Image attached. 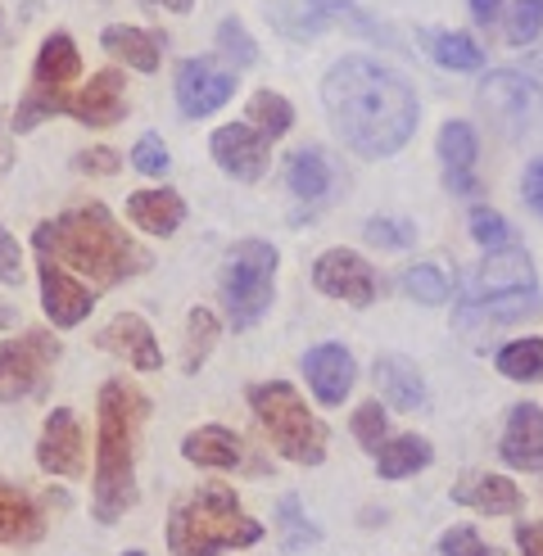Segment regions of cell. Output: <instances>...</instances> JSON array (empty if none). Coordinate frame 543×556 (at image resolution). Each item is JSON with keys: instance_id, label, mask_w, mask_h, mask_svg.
<instances>
[{"instance_id": "10", "label": "cell", "mask_w": 543, "mask_h": 556, "mask_svg": "<svg viewBox=\"0 0 543 556\" xmlns=\"http://www.w3.org/2000/svg\"><path fill=\"white\" fill-rule=\"evenodd\" d=\"M480 109L498 123L503 136H526L543 127V87L516 68H494L480 81Z\"/></svg>"}, {"instance_id": "33", "label": "cell", "mask_w": 543, "mask_h": 556, "mask_svg": "<svg viewBox=\"0 0 543 556\" xmlns=\"http://www.w3.org/2000/svg\"><path fill=\"white\" fill-rule=\"evenodd\" d=\"M186 326H190V340H186V357H181V367H186L190 376H195V371H200V363L209 357V349H213V340H217V317H213L209 308H195Z\"/></svg>"}, {"instance_id": "2", "label": "cell", "mask_w": 543, "mask_h": 556, "mask_svg": "<svg viewBox=\"0 0 543 556\" xmlns=\"http://www.w3.org/2000/svg\"><path fill=\"white\" fill-rule=\"evenodd\" d=\"M33 244H37L41 258L60 263L64 271L91 276V290L96 286H118V281H127V276H141L154 263L127 231H118V222L109 217L104 204L68 208L60 217L41 222Z\"/></svg>"}, {"instance_id": "41", "label": "cell", "mask_w": 543, "mask_h": 556, "mask_svg": "<svg viewBox=\"0 0 543 556\" xmlns=\"http://www.w3.org/2000/svg\"><path fill=\"white\" fill-rule=\"evenodd\" d=\"M440 556H498V547H489L471 525H453V530L440 539Z\"/></svg>"}, {"instance_id": "4", "label": "cell", "mask_w": 543, "mask_h": 556, "mask_svg": "<svg viewBox=\"0 0 543 556\" xmlns=\"http://www.w3.org/2000/svg\"><path fill=\"white\" fill-rule=\"evenodd\" d=\"M543 313V294H539V276L526 249H494L480 267L467 276V303L457 308V321L471 326H498V321H521Z\"/></svg>"}, {"instance_id": "45", "label": "cell", "mask_w": 543, "mask_h": 556, "mask_svg": "<svg viewBox=\"0 0 543 556\" xmlns=\"http://www.w3.org/2000/svg\"><path fill=\"white\" fill-rule=\"evenodd\" d=\"M77 168L81 173H118V154L114 150H87V154H77Z\"/></svg>"}, {"instance_id": "27", "label": "cell", "mask_w": 543, "mask_h": 556, "mask_svg": "<svg viewBox=\"0 0 543 556\" xmlns=\"http://www.w3.org/2000/svg\"><path fill=\"white\" fill-rule=\"evenodd\" d=\"M100 46L109 54H118V60H127L131 68H141V73H154L159 68V50H163V41L154 33H141V27H123V23L104 27Z\"/></svg>"}, {"instance_id": "43", "label": "cell", "mask_w": 543, "mask_h": 556, "mask_svg": "<svg viewBox=\"0 0 543 556\" xmlns=\"http://www.w3.org/2000/svg\"><path fill=\"white\" fill-rule=\"evenodd\" d=\"M0 281L5 286H18L23 281V254H18V240L0 227Z\"/></svg>"}, {"instance_id": "51", "label": "cell", "mask_w": 543, "mask_h": 556, "mask_svg": "<svg viewBox=\"0 0 543 556\" xmlns=\"http://www.w3.org/2000/svg\"><path fill=\"white\" fill-rule=\"evenodd\" d=\"M123 556H146V552H123Z\"/></svg>"}, {"instance_id": "28", "label": "cell", "mask_w": 543, "mask_h": 556, "mask_svg": "<svg viewBox=\"0 0 543 556\" xmlns=\"http://www.w3.org/2000/svg\"><path fill=\"white\" fill-rule=\"evenodd\" d=\"M421 46H426V54H430L434 64L453 68V73H471V68L484 64V50H480L467 33H434V27H426Z\"/></svg>"}, {"instance_id": "47", "label": "cell", "mask_w": 543, "mask_h": 556, "mask_svg": "<svg viewBox=\"0 0 543 556\" xmlns=\"http://www.w3.org/2000/svg\"><path fill=\"white\" fill-rule=\"evenodd\" d=\"M471 14H476V23H498L503 18V0H471Z\"/></svg>"}, {"instance_id": "37", "label": "cell", "mask_w": 543, "mask_h": 556, "mask_svg": "<svg viewBox=\"0 0 543 556\" xmlns=\"http://www.w3.org/2000/svg\"><path fill=\"white\" fill-rule=\"evenodd\" d=\"M539 27H543V0H516L507 23H503V33L512 46H526L539 37Z\"/></svg>"}, {"instance_id": "17", "label": "cell", "mask_w": 543, "mask_h": 556, "mask_svg": "<svg viewBox=\"0 0 543 556\" xmlns=\"http://www.w3.org/2000/svg\"><path fill=\"white\" fill-rule=\"evenodd\" d=\"M37 462L46 476H81V430L73 421L68 407H54L46 416V430H41V443H37Z\"/></svg>"}, {"instance_id": "16", "label": "cell", "mask_w": 543, "mask_h": 556, "mask_svg": "<svg viewBox=\"0 0 543 556\" xmlns=\"http://www.w3.org/2000/svg\"><path fill=\"white\" fill-rule=\"evenodd\" d=\"M96 344H100L104 353L127 357V367H136V371H159V367H163V353H159V344H154V330H150L141 317H136V313H118V317L96 336Z\"/></svg>"}, {"instance_id": "24", "label": "cell", "mask_w": 543, "mask_h": 556, "mask_svg": "<svg viewBox=\"0 0 543 556\" xmlns=\"http://www.w3.org/2000/svg\"><path fill=\"white\" fill-rule=\"evenodd\" d=\"M181 457L195 462V466H209V470H231L244 457V443L223 426H204V430H190L181 439Z\"/></svg>"}, {"instance_id": "11", "label": "cell", "mask_w": 543, "mask_h": 556, "mask_svg": "<svg viewBox=\"0 0 543 556\" xmlns=\"http://www.w3.org/2000/svg\"><path fill=\"white\" fill-rule=\"evenodd\" d=\"M54 357H60V340H54L50 330H23L18 340L0 344V399L41 394Z\"/></svg>"}, {"instance_id": "29", "label": "cell", "mask_w": 543, "mask_h": 556, "mask_svg": "<svg viewBox=\"0 0 543 556\" xmlns=\"http://www.w3.org/2000/svg\"><path fill=\"white\" fill-rule=\"evenodd\" d=\"M421 466H430V443L417 439V434H399V439H386L376 453V470L386 480H403V476H417Z\"/></svg>"}, {"instance_id": "35", "label": "cell", "mask_w": 543, "mask_h": 556, "mask_svg": "<svg viewBox=\"0 0 543 556\" xmlns=\"http://www.w3.org/2000/svg\"><path fill=\"white\" fill-rule=\"evenodd\" d=\"M217 50H223V60L236 64V68H250V64L258 60L254 37L244 33V23H240V18H227L223 27H217Z\"/></svg>"}, {"instance_id": "39", "label": "cell", "mask_w": 543, "mask_h": 556, "mask_svg": "<svg viewBox=\"0 0 543 556\" xmlns=\"http://www.w3.org/2000/svg\"><path fill=\"white\" fill-rule=\"evenodd\" d=\"M363 236L371 244H386V249H407L417 240V227H413V222H399V217H371L363 227Z\"/></svg>"}, {"instance_id": "36", "label": "cell", "mask_w": 543, "mask_h": 556, "mask_svg": "<svg viewBox=\"0 0 543 556\" xmlns=\"http://www.w3.org/2000/svg\"><path fill=\"white\" fill-rule=\"evenodd\" d=\"M471 236H476V244L489 249V254H494V249H512V227H507V217L494 213V208H484V204L471 208Z\"/></svg>"}, {"instance_id": "48", "label": "cell", "mask_w": 543, "mask_h": 556, "mask_svg": "<svg viewBox=\"0 0 543 556\" xmlns=\"http://www.w3.org/2000/svg\"><path fill=\"white\" fill-rule=\"evenodd\" d=\"M14 321V313H10V303H0V330H5Z\"/></svg>"}, {"instance_id": "22", "label": "cell", "mask_w": 543, "mask_h": 556, "mask_svg": "<svg viewBox=\"0 0 543 556\" xmlns=\"http://www.w3.org/2000/svg\"><path fill=\"white\" fill-rule=\"evenodd\" d=\"M453 503L484 511V516H512V511H521V489L507 476H471L453 489Z\"/></svg>"}, {"instance_id": "13", "label": "cell", "mask_w": 543, "mask_h": 556, "mask_svg": "<svg viewBox=\"0 0 543 556\" xmlns=\"http://www.w3.org/2000/svg\"><path fill=\"white\" fill-rule=\"evenodd\" d=\"M236 91V77L227 68H217L213 60H186L177 68V104L186 118H209L217 114Z\"/></svg>"}, {"instance_id": "3", "label": "cell", "mask_w": 543, "mask_h": 556, "mask_svg": "<svg viewBox=\"0 0 543 556\" xmlns=\"http://www.w3.org/2000/svg\"><path fill=\"white\" fill-rule=\"evenodd\" d=\"M150 399L131 380H109L100 389V448L91 511L100 525H114L136 503V439H141Z\"/></svg>"}, {"instance_id": "34", "label": "cell", "mask_w": 543, "mask_h": 556, "mask_svg": "<svg viewBox=\"0 0 543 556\" xmlns=\"http://www.w3.org/2000/svg\"><path fill=\"white\" fill-rule=\"evenodd\" d=\"M403 290L413 294L417 303H444L449 299V276L440 267H430V263H417V267H407L403 271Z\"/></svg>"}, {"instance_id": "9", "label": "cell", "mask_w": 543, "mask_h": 556, "mask_svg": "<svg viewBox=\"0 0 543 556\" xmlns=\"http://www.w3.org/2000/svg\"><path fill=\"white\" fill-rule=\"evenodd\" d=\"M267 23L277 27V33L294 37V41H308V37H321V33H353V37H367V41L399 46V37L390 33V27H380L358 5H349V0H272Z\"/></svg>"}, {"instance_id": "40", "label": "cell", "mask_w": 543, "mask_h": 556, "mask_svg": "<svg viewBox=\"0 0 543 556\" xmlns=\"http://www.w3.org/2000/svg\"><path fill=\"white\" fill-rule=\"evenodd\" d=\"M353 434H358L367 453H380V443H386V412H380V403H363L353 412Z\"/></svg>"}, {"instance_id": "6", "label": "cell", "mask_w": 543, "mask_h": 556, "mask_svg": "<svg viewBox=\"0 0 543 556\" xmlns=\"http://www.w3.org/2000/svg\"><path fill=\"white\" fill-rule=\"evenodd\" d=\"M250 407L258 416L263 434L277 443V453L299 462V466H317L326 457V426L308 412V403L299 399V389L286 380L254 384L250 389Z\"/></svg>"}, {"instance_id": "19", "label": "cell", "mask_w": 543, "mask_h": 556, "mask_svg": "<svg viewBox=\"0 0 543 556\" xmlns=\"http://www.w3.org/2000/svg\"><path fill=\"white\" fill-rule=\"evenodd\" d=\"M440 159H444V181L453 194H480L476 177V131L471 123H444L440 131Z\"/></svg>"}, {"instance_id": "5", "label": "cell", "mask_w": 543, "mask_h": 556, "mask_svg": "<svg viewBox=\"0 0 543 556\" xmlns=\"http://www.w3.org/2000/svg\"><path fill=\"white\" fill-rule=\"evenodd\" d=\"M258 539H263V525L240 511L236 493L227 484H204L168 520L173 556H217L223 547H254Z\"/></svg>"}, {"instance_id": "15", "label": "cell", "mask_w": 543, "mask_h": 556, "mask_svg": "<svg viewBox=\"0 0 543 556\" xmlns=\"http://www.w3.org/2000/svg\"><path fill=\"white\" fill-rule=\"evenodd\" d=\"M41 303H46V317L54 326H77V321H87L91 303H96V290H87L60 263L41 258Z\"/></svg>"}, {"instance_id": "44", "label": "cell", "mask_w": 543, "mask_h": 556, "mask_svg": "<svg viewBox=\"0 0 543 556\" xmlns=\"http://www.w3.org/2000/svg\"><path fill=\"white\" fill-rule=\"evenodd\" d=\"M516 547H521V556H543V520L516 525Z\"/></svg>"}, {"instance_id": "46", "label": "cell", "mask_w": 543, "mask_h": 556, "mask_svg": "<svg viewBox=\"0 0 543 556\" xmlns=\"http://www.w3.org/2000/svg\"><path fill=\"white\" fill-rule=\"evenodd\" d=\"M526 204L543 217V159H534L526 168Z\"/></svg>"}, {"instance_id": "14", "label": "cell", "mask_w": 543, "mask_h": 556, "mask_svg": "<svg viewBox=\"0 0 543 556\" xmlns=\"http://www.w3.org/2000/svg\"><path fill=\"white\" fill-rule=\"evenodd\" d=\"M267 146L263 136L250 123H236V127H217L213 131V159L217 168L236 181H258L267 173Z\"/></svg>"}, {"instance_id": "20", "label": "cell", "mask_w": 543, "mask_h": 556, "mask_svg": "<svg viewBox=\"0 0 543 556\" xmlns=\"http://www.w3.org/2000/svg\"><path fill=\"white\" fill-rule=\"evenodd\" d=\"M304 371H308V384H313V394L326 403V407H336L349 399V389H353V357L340 349V344H317L308 357H304Z\"/></svg>"}, {"instance_id": "1", "label": "cell", "mask_w": 543, "mask_h": 556, "mask_svg": "<svg viewBox=\"0 0 543 556\" xmlns=\"http://www.w3.org/2000/svg\"><path fill=\"white\" fill-rule=\"evenodd\" d=\"M321 100L336 131L344 136V146L367 159L399 154L417 131L413 87L399 73L380 68L376 60H363V54H349V60H340L326 73Z\"/></svg>"}, {"instance_id": "50", "label": "cell", "mask_w": 543, "mask_h": 556, "mask_svg": "<svg viewBox=\"0 0 543 556\" xmlns=\"http://www.w3.org/2000/svg\"><path fill=\"white\" fill-rule=\"evenodd\" d=\"M530 68H543V50H539V54H530Z\"/></svg>"}, {"instance_id": "8", "label": "cell", "mask_w": 543, "mask_h": 556, "mask_svg": "<svg viewBox=\"0 0 543 556\" xmlns=\"http://www.w3.org/2000/svg\"><path fill=\"white\" fill-rule=\"evenodd\" d=\"M277 290V249L267 240H240L223 267V303L236 330H250L272 308Z\"/></svg>"}, {"instance_id": "23", "label": "cell", "mask_w": 543, "mask_h": 556, "mask_svg": "<svg viewBox=\"0 0 543 556\" xmlns=\"http://www.w3.org/2000/svg\"><path fill=\"white\" fill-rule=\"evenodd\" d=\"M127 217L150 236H173L186 217V204L177 190H136L127 200Z\"/></svg>"}, {"instance_id": "7", "label": "cell", "mask_w": 543, "mask_h": 556, "mask_svg": "<svg viewBox=\"0 0 543 556\" xmlns=\"http://www.w3.org/2000/svg\"><path fill=\"white\" fill-rule=\"evenodd\" d=\"M50 114H73L77 123H87V127H114V123H123V114H127L123 77L114 68H104L81 91H64V87L60 91H46V87H33V91L23 96L18 114H14V131H33Z\"/></svg>"}, {"instance_id": "30", "label": "cell", "mask_w": 543, "mask_h": 556, "mask_svg": "<svg viewBox=\"0 0 543 556\" xmlns=\"http://www.w3.org/2000/svg\"><path fill=\"white\" fill-rule=\"evenodd\" d=\"M286 181H290V190L299 194V200L313 204V200L326 194V186H331V168H326V159L317 150H299L286 163Z\"/></svg>"}, {"instance_id": "49", "label": "cell", "mask_w": 543, "mask_h": 556, "mask_svg": "<svg viewBox=\"0 0 543 556\" xmlns=\"http://www.w3.org/2000/svg\"><path fill=\"white\" fill-rule=\"evenodd\" d=\"M159 5H173V10H186V5H190V0H159Z\"/></svg>"}, {"instance_id": "18", "label": "cell", "mask_w": 543, "mask_h": 556, "mask_svg": "<svg viewBox=\"0 0 543 556\" xmlns=\"http://www.w3.org/2000/svg\"><path fill=\"white\" fill-rule=\"evenodd\" d=\"M498 453L512 470H530V476L543 470V407H534V403L512 407Z\"/></svg>"}, {"instance_id": "38", "label": "cell", "mask_w": 543, "mask_h": 556, "mask_svg": "<svg viewBox=\"0 0 543 556\" xmlns=\"http://www.w3.org/2000/svg\"><path fill=\"white\" fill-rule=\"evenodd\" d=\"M281 534H286V547L299 552V547H308L317 543V525L304 520V511H299V497H281Z\"/></svg>"}, {"instance_id": "25", "label": "cell", "mask_w": 543, "mask_h": 556, "mask_svg": "<svg viewBox=\"0 0 543 556\" xmlns=\"http://www.w3.org/2000/svg\"><path fill=\"white\" fill-rule=\"evenodd\" d=\"M41 530H46V520H41L33 497L0 480V547L5 543H37Z\"/></svg>"}, {"instance_id": "12", "label": "cell", "mask_w": 543, "mask_h": 556, "mask_svg": "<svg viewBox=\"0 0 543 556\" xmlns=\"http://www.w3.org/2000/svg\"><path fill=\"white\" fill-rule=\"evenodd\" d=\"M313 286L331 299H344L353 308H367L376 303V271L367 267L363 254H353V249H326V254L313 263Z\"/></svg>"}, {"instance_id": "21", "label": "cell", "mask_w": 543, "mask_h": 556, "mask_svg": "<svg viewBox=\"0 0 543 556\" xmlns=\"http://www.w3.org/2000/svg\"><path fill=\"white\" fill-rule=\"evenodd\" d=\"M376 384H380V394H386V403L399 407V412L426 407V380H421V371L407 363V357H399V353L376 357Z\"/></svg>"}, {"instance_id": "26", "label": "cell", "mask_w": 543, "mask_h": 556, "mask_svg": "<svg viewBox=\"0 0 543 556\" xmlns=\"http://www.w3.org/2000/svg\"><path fill=\"white\" fill-rule=\"evenodd\" d=\"M77 73H81V54H77L73 37L68 33H50L41 41V50H37L33 81H37V87H46V91H60V87H68Z\"/></svg>"}, {"instance_id": "32", "label": "cell", "mask_w": 543, "mask_h": 556, "mask_svg": "<svg viewBox=\"0 0 543 556\" xmlns=\"http://www.w3.org/2000/svg\"><path fill=\"white\" fill-rule=\"evenodd\" d=\"M498 371L507 380H543V340H516L498 353Z\"/></svg>"}, {"instance_id": "42", "label": "cell", "mask_w": 543, "mask_h": 556, "mask_svg": "<svg viewBox=\"0 0 543 556\" xmlns=\"http://www.w3.org/2000/svg\"><path fill=\"white\" fill-rule=\"evenodd\" d=\"M168 146L159 141V136H141V141H136V150H131V168L136 173H146V177H163L168 173Z\"/></svg>"}, {"instance_id": "31", "label": "cell", "mask_w": 543, "mask_h": 556, "mask_svg": "<svg viewBox=\"0 0 543 556\" xmlns=\"http://www.w3.org/2000/svg\"><path fill=\"white\" fill-rule=\"evenodd\" d=\"M290 123H294V109H290L286 96L258 91V96L250 100V127L263 136V141H281V136L290 131Z\"/></svg>"}]
</instances>
